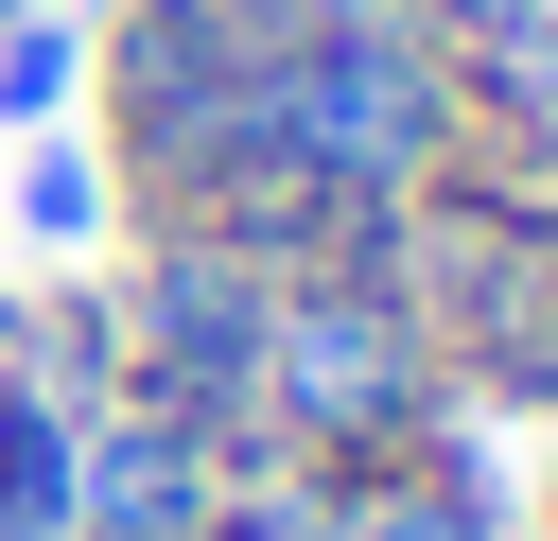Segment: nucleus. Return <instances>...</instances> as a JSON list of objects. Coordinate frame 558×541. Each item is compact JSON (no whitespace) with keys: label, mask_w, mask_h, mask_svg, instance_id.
I'll use <instances>...</instances> for the list:
<instances>
[{"label":"nucleus","mask_w":558,"mask_h":541,"mask_svg":"<svg viewBox=\"0 0 558 541\" xmlns=\"http://www.w3.org/2000/svg\"><path fill=\"white\" fill-rule=\"evenodd\" d=\"M0 366H17V297H0Z\"/></svg>","instance_id":"obj_11"},{"label":"nucleus","mask_w":558,"mask_h":541,"mask_svg":"<svg viewBox=\"0 0 558 541\" xmlns=\"http://www.w3.org/2000/svg\"><path fill=\"white\" fill-rule=\"evenodd\" d=\"M244 87H262V17L244 0H122L105 17V105H122V175L157 192V227H192L227 192Z\"/></svg>","instance_id":"obj_4"},{"label":"nucleus","mask_w":558,"mask_h":541,"mask_svg":"<svg viewBox=\"0 0 558 541\" xmlns=\"http://www.w3.org/2000/svg\"><path fill=\"white\" fill-rule=\"evenodd\" d=\"M262 314H279V279H262L244 244L157 227V244H140V279L105 297V332H122V401H140V419H192V436H227V454H244V401H262Z\"/></svg>","instance_id":"obj_5"},{"label":"nucleus","mask_w":558,"mask_h":541,"mask_svg":"<svg viewBox=\"0 0 558 541\" xmlns=\"http://www.w3.org/2000/svg\"><path fill=\"white\" fill-rule=\"evenodd\" d=\"M384 279H401V314L436 332L453 384L558 401V192H523V175H436V192H401Z\"/></svg>","instance_id":"obj_3"},{"label":"nucleus","mask_w":558,"mask_h":541,"mask_svg":"<svg viewBox=\"0 0 558 541\" xmlns=\"http://www.w3.org/2000/svg\"><path fill=\"white\" fill-rule=\"evenodd\" d=\"M0 541H35V524H0Z\"/></svg>","instance_id":"obj_14"},{"label":"nucleus","mask_w":558,"mask_h":541,"mask_svg":"<svg viewBox=\"0 0 558 541\" xmlns=\"http://www.w3.org/2000/svg\"><path fill=\"white\" fill-rule=\"evenodd\" d=\"M17 227H35V244H105V157H70V140H52V157L17 175Z\"/></svg>","instance_id":"obj_9"},{"label":"nucleus","mask_w":558,"mask_h":541,"mask_svg":"<svg viewBox=\"0 0 558 541\" xmlns=\"http://www.w3.org/2000/svg\"><path fill=\"white\" fill-rule=\"evenodd\" d=\"M436 401H453V366H436V332L401 314V279H384V262H314V279H279L244 454L384 471V454H418V436H436Z\"/></svg>","instance_id":"obj_2"},{"label":"nucleus","mask_w":558,"mask_h":541,"mask_svg":"<svg viewBox=\"0 0 558 541\" xmlns=\"http://www.w3.org/2000/svg\"><path fill=\"white\" fill-rule=\"evenodd\" d=\"M541 541H558V489H541Z\"/></svg>","instance_id":"obj_13"},{"label":"nucleus","mask_w":558,"mask_h":541,"mask_svg":"<svg viewBox=\"0 0 558 541\" xmlns=\"http://www.w3.org/2000/svg\"><path fill=\"white\" fill-rule=\"evenodd\" d=\"M244 157L349 192V209H401L436 175H471V87L453 52L384 0V17H262V87H244Z\"/></svg>","instance_id":"obj_1"},{"label":"nucleus","mask_w":558,"mask_h":541,"mask_svg":"<svg viewBox=\"0 0 558 541\" xmlns=\"http://www.w3.org/2000/svg\"><path fill=\"white\" fill-rule=\"evenodd\" d=\"M244 17H384V0H244Z\"/></svg>","instance_id":"obj_10"},{"label":"nucleus","mask_w":558,"mask_h":541,"mask_svg":"<svg viewBox=\"0 0 558 541\" xmlns=\"http://www.w3.org/2000/svg\"><path fill=\"white\" fill-rule=\"evenodd\" d=\"M0 17H52V0H0Z\"/></svg>","instance_id":"obj_12"},{"label":"nucleus","mask_w":558,"mask_h":541,"mask_svg":"<svg viewBox=\"0 0 558 541\" xmlns=\"http://www.w3.org/2000/svg\"><path fill=\"white\" fill-rule=\"evenodd\" d=\"M227 436H192V419H140V401H105L87 419V454H70V541H209V506H227Z\"/></svg>","instance_id":"obj_6"},{"label":"nucleus","mask_w":558,"mask_h":541,"mask_svg":"<svg viewBox=\"0 0 558 541\" xmlns=\"http://www.w3.org/2000/svg\"><path fill=\"white\" fill-rule=\"evenodd\" d=\"M314 541H506V471L471 436H418L384 471H331V524Z\"/></svg>","instance_id":"obj_7"},{"label":"nucleus","mask_w":558,"mask_h":541,"mask_svg":"<svg viewBox=\"0 0 558 541\" xmlns=\"http://www.w3.org/2000/svg\"><path fill=\"white\" fill-rule=\"evenodd\" d=\"M87 87V17H0V122H52Z\"/></svg>","instance_id":"obj_8"}]
</instances>
